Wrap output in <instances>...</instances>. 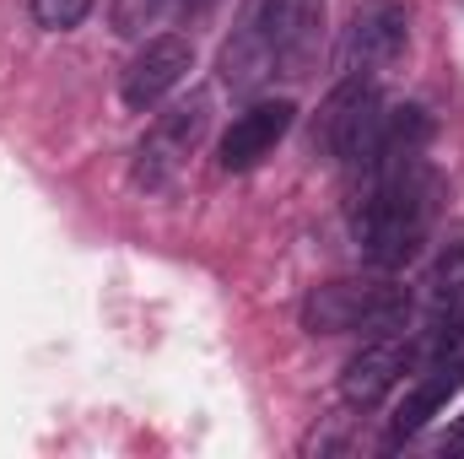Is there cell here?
I'll return each instance as SVG.
<instances>
[{"label":"cell","instance_id":"5","mask_svg":"<svg viewBox=\"0 0 464 459\" xmlns=\"http://www.w3.org/2000/svg\"><path fill=\"white\" fill-rule=\"evenodd\" d=\"M206 130H211V98H206V93L173 98L162 114L146 124V135H140V146H135V162H130L135 190H168V184L189 168V157L200 151Z\"/></svg>","mask_w":464,"mask_h":459},{"label":"cell","instance_id":"14","mask_svg":"<svg viewBox=\"0 0 464 459\" xmlns=\"http://www.w3.org/2000/svg\"><path fill=\"white\" fill-rule=\"evenodd\" d=\"M443 454H449V459H464V416H454V427L443 433Z\"/></svg>","mask_w":464,"mask_h":459},{"label":"cell","instance_id":"2","mask_svg":"<svg viewBox=\"0 0 464 459\" xmlns=\"http://www.w3.org/2000/svg\"><path fill=\"white\" fill-rule=\"evenodd\" d=\"M324 27V0H243L222 44V87L227 93H254L276 71H292L308 60Z\"/></svg>","mask_w":464,"mask_h":459},{"label":"cell","instance_id":"9","mask_svg":"<svg viewBox=\"0 0 464 459\" xmlns=\"http://www.w3.org/2000/svg\"><path fill=\"white\" fill-rule=\"evenodd\" d=\"M464 389V351L454 356H438L411 389H405V400H400V411H394V422H389V449H400V444H411V438H421L443 411H449V400Z\"/></svg>","mask_w":464,"mask_h":459},{"label":"cell","instance_id":"13","mask_svg":"<svg viewBox=\"0 0 464 459\" xmlns=\"http://www.w3.org/2000/svg\"><path fill=\"white\" fill-rule=\"evenodd\" d=\"M162 5H168V0H119L114 5V33H140Z\"/></svg>","mask_w":464,"mask_h":459},{"label":"cell","instance_id":"1","mask_svg":"<svg viewBox=\"0 0 464 459\" xmlns=\"http://www.w3.org/2000/svg\"><path fill=\"white\" fill-rule=\"evenodd\" d=\"M362 206H356V249L372 270H400L427 243L438 211V173L427 151H378L367 157Z\"/></svg>","mask_w":464,"mask_h":459},{"label":"cell","instance_id":"15","mask_svg":"<svg viewBox=\"0 0 464 459\" xmlns=\"http://www.w3.org/2000/svg\"><path fill=\"white\" fill-rule=\"evenodd\" d=\"M179 5H184V11H211L217 0H179Z\"/></svg>","mask_w":464,"mask_h":459},{"label":"cell","instance_id":"6","mask_svg":"<svg viewBox=\"0 0 464 459\" xmlns=\"http://www.w3.org/2000/svg\"><path fill=\"white\" fill-rule=\"evenodd\" d=\"M189 71H195V44L184 33H157L130 54V65L119 76V103L130 114H151L184 87Z\"/></svg>","mask_w":464,"mask_h":459},{"label":"cell","instance_id":"10","mask_svg":"<svg viewBox=\"0 0 464 459\" xmlns=\"http://www.w3.org/2000/svg\"><path fill=\"white\" fill-rule=\"evenodd\" d=\"M405 362H411L405 336H367V346L351 356L346 373H341V400H346V405H362V411L378 405V400L400 384Z\"/></svg>","mask_w":464,"mask_h":459},{"label":"cell","instance_id":"11","mask_svg":"<svg viewBox=\"0 0 464 459\" xmlns=\"http://www.w3.org/2000/svg\"><path fill=\"white\" fill-rule=\"evenodd\" d=\"M427 303L438 319H464V222L449 228L438 259H432V276H427Z\"/></svg>","mask_w":464,"mask_h":459},{"label":"cell","instance_id":"7","mask_svg":"<svg viewBox=\"0 0 464 459\" xmlns=\"http://www.w3.org/2000/svg\"><path fill=\"white\" fill-rule=\"evenodd\" d=\"M411 49V5L405 0H356L346 22V71H383Z\"/></svg>","mask_w":464,"mask_h":459},{"label":"cell","instance_id":"8","mask_svg":"<svg viewBox=\"0 0 464 459\" xmlns=\"http://www.w3.org/2000/svg\"><path fill=\"white\" fill-rule=\"evenodd\" d=\"M292 119H297V103H292V98H254V103L227 124V135H222V173H248V168H259V162L281 146V135L292 130Z\"/></svg>","mask_w":464,"mask_h":459},{"label":"cell","instance_id":"3","mask_svg":"<svg viewBox=\"0 0 464 459\" xmlns=\"http://www.w3.org/2000/svg\"><path fill=\"white\" fill-rule=\"evenodd\" d=\"M411 325V298L389 281H319L303 298V330L308 336H400Z\"/></svg>","mask_w":464,"mask_h":459},{"label":"cell","instance_id":"4","mask_svg":"<svg viewBox=\"0 0 464 459\" xmlns=\"http://www.w3.org/2000/svg\"><path fill=\"white\" fill-rule=\"evenodd\" d=\"M378 124H383V93L367 71H351L346 82L330 87V98L319 103L314 114V151L324 162H341V168H362L372 141H378Z\"/></svg>","mask_w":464,"mask_h":459},{"label":"cell","instance_id":"12","mask_svg":"<svg viewBox=\"0 0 464 459\" xmlns=\"http://www.w3.org/2000/svg\"><path fill=\"white\" fill-rule=\"evenodd\" d=\"M92 5H98V0H33V16H38V27H49V33H71V27H82V22L92 16Z\"/></svg>","mask_w":464,"mask_h":459}]
</instances>
